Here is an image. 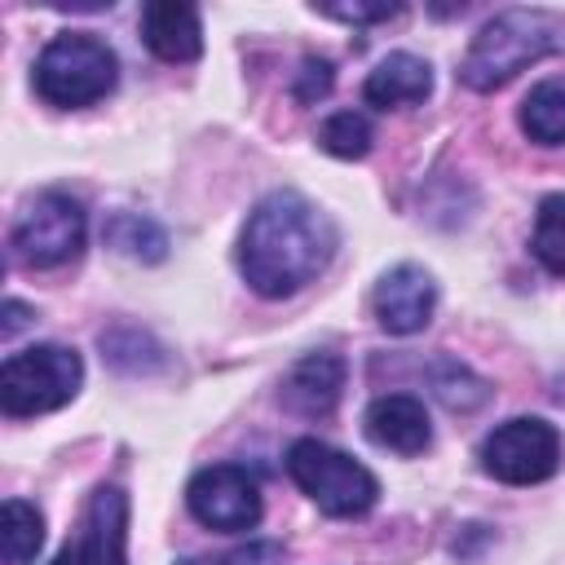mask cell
<instances>
[{"mask_svg":"<svg viewBox=\"0 0 565 565\" xmlns=\"http://www.w3.org/2000/svg\"><path fill=\"white\" fill-rule=\"evenodd\" d=\"M331 256H335L331 216L296 190L265 194L238 234V269L247 287L265 300L296 296L331 265Z\"/></svg>","mask_w":565,"mask_h":565,"instance_id":"1","label":"cell"},{"mask_svg":"<svg viewBox=\"0 0 565 565\" xmlns=\"http://www.w3.org/2000/svg\"><path fill=\"white\" fill-rule=\"evenodd\" d=\"M565 49V22L547 9H503L494 13L468 44L459 62V79L472 93H494L516 79L525 66Z\"/></svg>","mask_w":565,"mask_h":565,"instance_id":"2","label":"cell"},{"mask_svg":"<svg viewBox=\"0 0 565 565\" xmlns=\"http://www.w3.org/2000/svg\"><path fill=\"white\" fill-rule=\"evenodd\" d=\"M35 93L49 106L75 110V106H93L102 102L115 79H119V57L106 40H97L93 31H62L53 35L40 57H35Z\"/></svg>","mask_w":565,"mask_h":565,"instance_id":"3","label":"cell"},{"mask_svg":"<svg viewBox=\"0 0 565 565\" xmlns=\"http://www.w3.org/2000/svg\"><path fill=\"white\" fill-rule=\"evenodd\" d=\"M282 463H287V477L300 486V494H309L318 503V512H327V516H340V521L366 516L380 499L375 472L318 437H296L287 446Z\"/></svg>","mask_w":565,"mask_h":565,"instance_id":"4","label":"cell"},{"mask_svg":"<svg viewBox=\"0 0 565 565\" xmlns=\"http://www.w3.org/2000/svg\"><path fill=\"white\" fill-rule=\"evenodd\" d=\"M84 384V362L66 344H31L9 353L0 366V411L9 419H31L66 406Z\"/></svg>","mask_w":565,"mask_h":565,"instance_id":"5","label":"cell"},{"mask_svg":"<svg viewBox=\"0 0 565 565\" xmlns=\"http://www.w3.org/2000/svg\"><path fill=\"white\" fill-rule=\"evenodd\" d=\"M561 463V433L539 415L503 419L481 441V468L486 477L503 486H539Z\"/></svg>","mask_w":565,"mask_h":565,"instance_id":"6","label":"cell"},{"mask_svg":"<svg viewBox=\"0 0 565 565\" xmlns=\"http://www.w3.org/2000/svg\"><path fill=\"white\" fill-rule=\"evenodd\" d=\"M84 230H88L84 207L71 194L49 190L35 203H26V212L18 216L13 238H9L13 260L26 265V269H57L84 247Z\"/></svg>","mask_w":565,"mask_h":565,"instance_id":"7","label":"cell"},{"mask_svg":"<svg viewBox=\"0 0 565 565\" xmlns=\"http://www.w3.org/2000/svg\"><path fill=\"white\" fill-rule=\"evenodd\" d=\"M185 508L216 534H247L260 521V486L243 463H212L190 477Z\"/></svg>","mask_w":565,"mask_h":565,"instance_id":"8","label":"cell"},{"mask_svg":"<svg viewBox=\"0 0 565 565\" xmlns=\"http://www.w3.org/2000/svg\"><path fill=\"white\" fill-rule=\"evenodd\" d=\"M57 565H128V494L119 486H97L84 503L75 539L53 556Z\"/></svg>","mask_w":565,"mask_h":565,"instance_id":"9","label":"cell"},{"mask_svg":"<svg viewBox=\"0 0 565 565\" xmlns=\"http://www.w3.org/2000/svg\"><path fill=\"white\" fill-rule=\"evenodd\" d=\"M375 322L388 335H415L428 327L433 305H437V282L424 265H393L380 282H375Z\"/></svg>","mask_w":565,"mask_h":565,"instance_id":"10","label":"cell"},{"mask_svg":"<svg viewBox=\"0 0 565 565\" xmlns=\"http://www.w3.org/2000/svg\"><path fill=\"white\" fill-rule=\"evenodd\" d=\"M362 433L371 446L380 450H393V455H424L428 441H433V419H428V406L411 393H384L366 406L362 415Z\"/></svg>","mask_w":565,"mask_h":565,"instance_id":"11","label":"cell"},{"mask_svg":"<svg viewBox=\"0 0 565 565\" xmlns=\"http://www.w3.org/2000/svg\"><path fill=\"white\" fill-rule=\"evenodd\" d=\"M340 393H344V358H340V353H305V358L287 371L278 402H282L291 415L327 419V415L340 406Z\"/></svg>","mask_w":565,"mask_h":565,"instance_id":"12","label":"cell"},{"mask_svg":"<svg viewBox=\"0 0 565 565\" xmlns=\"http://www.w3.org/2000/svg\"><path fill=\"white\" fill-rule=\"evenodd\" d=\"M141 40L159 62H194L203 53L199 9L185 0H150L141 9Z\"/></svg>","mask_w":565,"mask_h":565,"instance_id":"13","label":"cell"},{"mask_svg":"<svg viewBox=\"0 0 565 565\" xmlns=\"http://www.w3.org/2000/svg\"><path fill=\"white\" fill-rule=\"evenodd\" d=\"M433 93V66L415 53H388L362 84L366 106L375 110H402V106H419Z\"/></svg>","mask_w":565,"mask_h":565,"instance_id":"14","label":"cell"},{"mask_svg":"<svg viewBox=\"0 0 565 565\" xmlns=\"http://www.w3.org/2000/svg\"><path fill=\"white\" fill-rule=\"evenodd\" d=\"M44 547V516L26 499H4L0 508V561L4 565H31Z\"/></svg>","mask_w":565,"mask_h":565,"instance_id":"15","label":"cell"},{"mask_svg":"<svg viewBox=\"0 0 565 565\" xmlns=\"http://www.w3.org/2000/svg\"><path fill=\"white\" fill-rule=\"evenodd\" d=\"M521 132L539 146H565V84L543 79L521 102Z\"/></svg>","mask_w":565,"mask_h":565,"instance_id":"16","label":"cell"},{"mask_svg":"<svg viewBox=\"0 0 565 565\" xmlns=\"http://www.w3.org/2000/svg\"><path fill=\"white\" fill-rule=\"evenodd\" d=\"M106 243L132 260H163L168 256V234L150 221V216H137V212H115L106 221Z\"/></svg>","mask_w":565,"mask_h":565,"instance_id":"17","label":"cell"},{"mask_svg":"<svg viewBox=\"0 0 565 565\" xmlns=\"http://www.w3.org/2000/svg\"><path fill=\"white\" fill-rule=\"evenodd\" d=\"M530 252L547 274H565V194H547L539 203Z\"/></svg>","mask_w":565,"mask_h":565,"instance_id":"18","label":"cell"},{"mask_svg":"<svg viewBox=\"0 0 565 565\" xmlns=\"http://www.w3.org/2000/svg\"><path fill=\"white\" fill-rule=\"evenodd\" d=\"M371 141H375L371 119L358 115V110H335L318 128V146L335 159H362V154H371Z\"/></svg>","mask_w":565,"mask_h":565,"instance_id":"19","label":"cell"},{"mask_svg":"<svg viewBox=\"0 0 565 565\" xmlns=\"http://www.w3.org/2000/svg\"><path fill=\"white\" fill-rule=\"evenodd\" d=\"M472 380H477V375H472L468 366H459V362H441L437 375H433V388H437V397H441L450 411H472L477 402H486L481 393L459 388V384H472Z\"/></svg>","mask_w":565,"mask_h":565,"instance_id":"20","label":"cell"},{"mask_svg":"<svg viewBox=\"0 0 565 565\" xmlns=\"http://www.w3.org/2000/svg\"><path fill=\"white\" fill-rule=\"evenodd\" d=\"M331 62L327 57H305L300 62V75H296V102H318V97H327L331 93Z\"/></svg>","mask_w":565,"mask_h":565,"instance_id":"21","label":"cell"},{"mask_svg":"<svg viewBox=\"0 0 565 565\" xmlns=\"http://www.w3.org/2000/svg\"><path fill=\"white\" fill-rule=\"evenodd\" d=\"M322 18H340V22H353V26H362V22H384V18H393V13H402V4H388V0H380V4H313Z\"/></svg>","mask_w":565,"mask_h":565,"instance_id":"22","label":"cell"},{"mask_svg":"<svg viewBox=\"0 0 565 565\" xmlns=\"http://www.w3.org/2000/svg\"><path fill=\"white\" fill-rule=\"evenodd\" d=\"M225 565H282V547H278V543H269V539H256V543H247V547L230 552V556H225Z\"/></svg>","mask_w":565,"mask_h":565,"instance_id":"23","label":"cell"},{"mask_svg":"<svg viewBox=\"0 0 565 565\" xmlns=\"http://www.w3.org/2000/svg\"><path fill=\"white\" fill-rule=\"evenodd\" d=\"M22 322H26V309H22L18 300H9V305H4V340H9V335L22 327Z\"/></svg>","mask_w":565,"mask_h":565,"instance_id":"24","label":"cell"},{"mask_svg":"<svg viewBox=\"0 0 565 565\" xmlns=\"http://www.w3.org/2000/svg\"><path fill=\"white\" fill-rule=\"evenodd\" d=\"M177 565H225V561H207V556H185V561H177Z\"/></svg>","mask_w":565,"mask_h":565,"instance_id":"25","label":"cell"}]
</instances>
